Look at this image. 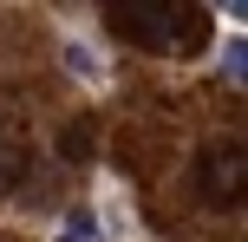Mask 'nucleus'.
Returning <instances> with one entry per match:
<instances>
[{
	"instance_id": "nucleus-4",
	"label": "nucleus",
	"mask_w": 248,
	"mask_h": 242,
	"mask_svg": "<svg viewBox=\"0 0 248 242\" xmlns=\"http://www.w3.org/2000/svg\"><path fill=\"white\" fill-rule=\"evenodd\" d=\"M20 177H26V144L13 131H0V190H13Z\"/></svg>"
},
{
	"instance_id": "nucleus-6",
	"label": "nucleus",
	"mask_w": 248,
	"mask_h": 242,
	"mask_svg": "<svg viewBox=\"0 0 248 242\" xmlns=\"http://www.w3.org/2000/svg\"><path fill=\"white\" fill-rule=\"evenodd\" d=\"M52 242H98V216H92V210H72V216L52 229Z\"/></svg>"
},
{
	"instance_id": "nucleus-5",
	"label": "nucleus",
	"mask_w": 248,
	"mask_h": 242,
	"mask_svg": "<svg viewBox=\"0 0 248 242\" xmlns=\"http://www.w3.org/2000/svg\"><path fill=\"white\" fill-rule=\"evenodd\" d=\"M65 72H72V79H98V72H105V59L85 46V39H65Z\"/></svg>"
},
{
	"instance_id": "nucleus-1",
	"label": "nucleus",
	"mask_w": 248,
	"mask_h": 242,
	"mask_svg": "<svg viewBox=\"0 0 248 242\" xmlns=\"http://www.w3.org/2000/svg\"><path fill=\"white\" fill-rule=\"evenodd\" d=\"M105 20H111V33H124L131 46H150V52H196L209 39V13L189 7V0H111Z\"/></svg>"
},
{
	"instance_id": "nucleus-2",
	"label": "nucleus",
	"mask_w": 248,
	"mask_h": 242,
	"mask_svg": "<svg viewBox=\"0 0 248 242\" xmlns=\"http://www.w3.org/2000/svg\"><path fill=\"white\" fill-rule=\"evenodd\" d=\"M189 190H196V203H209V210H235L242 190H248V144L242 138L196 144V157H189Z\"/></svg>"
},
{
	"instance_id": "nucleus-3",
	"label": "nucleus",
	"mask_w": 248,
	"mask_h": 242,
	"mask_svg": "<svg viewBox=\"0 0 248 242\" xmlns=\"http://www.w3.org/2000/svg\"><path fill=\"white\" fill-rule=\"evenodd\" d=\"M92 144H98V125H92V118H72V125L59 131V157H92Z\"/></svg>"
}]
</instances>
